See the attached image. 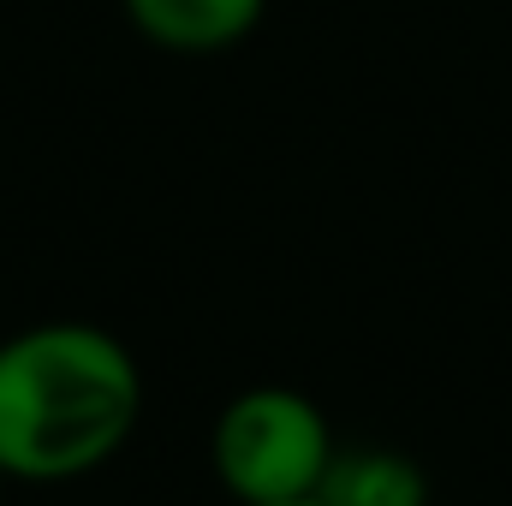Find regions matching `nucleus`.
<instances>
[{"mask_svg":"<svg viewBox=\"0 0 512 506\" xmlns=\"http://www.w3.org/2000/svg\"><path fill=\"white\" fill-rule=\"evenodd\" d=\"M143 417V370L96 322H36L0 340V471L72 483L102 471Z\"/></svg>","mask_w":512,"mask_h":506,"instance_id":"f257e3e1","label":"nucleus"},{"mask_svg":"<svg viewBox=\"0 0 512 506\" xmlns=\"http://www.w3.org/2000/svg\"><path fill=\"white\" fill-rule=\"evenodd\" d=\"M334 453L340 447L328 411L298 387H245L221 405L209 429L215 483L239 506L316 501Z\"/></svg>","mask_w":512,"mask_h":506,"instance_id":"f03ea898","label":"nucleus"},{"mask_svg":"<svg viewBox=\"0 0 512 506\" xmlns=\"http://www.w3.org/2000/svg\"><path fill=\"white\" fill-rule=\"evenodd\" d=\"M120 12L167 54H227L262 24L268 0H120Z\"/></svg>","mask_w":512,"mask_h":506,"instance_id":"7ed1b4c3","label":"nucleus"},{"mask_svg":"<svg viewBox=\"0 0 512 506\" xmlns=\"http://www.w3.org/2000/svg\"><path fill=\"white\" fill-rule=\"evenodd\" d=\"M316 501L322 506H429V477H423L417 459H405L393 447H358V453H334Z\"/></svg>","mask_w":512,"mask_h":506,"instance_id":"20e7f679","label":"nucleus"},{"mask_svg":"<svg viewBox=\"0 0 512 506\" xmlns=\"http://www.w3.org/2000/svg\"><path fill=\"white\" fill-rule=\"evenodd\" d=\"M6 483H12V477H6V471H0V501H6Z\"/></svg>","mask_w":512,"mask_h":506,"instance_id":"39448f33","label":"nucleus"},{"mask_svg":"<svg viewBox=\"0 0 512 506\" xmlns=\"http://www.w3.org/2000/svg\"><path fill=\"white\" fill-rule=\"evenodd\" d=\"M280 506H322V501H280Z\"/></svg>","mask_w":512,"mask_h":506,"instance_id":"423d86ee","label":"nucleus"}]
</instances>
